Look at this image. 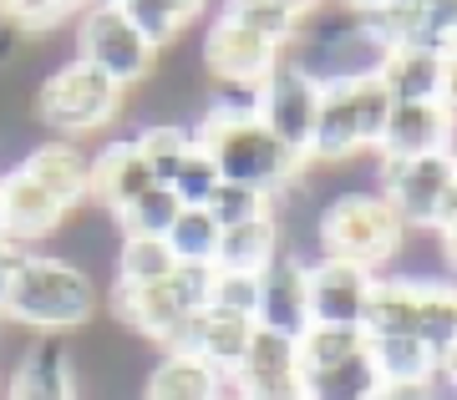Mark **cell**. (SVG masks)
Returning <instances> with one entry per match:
<instances>
[{"label": "cell", "instance_id": "1", "mask_svg": "<svg viewBox=\"0 0 457 400\" xmlns=\"http://www.w3.org/2000/svg\"><path fill=\"white\" fill-rule=\"evenodd\" d=\"M194 143L219 162L224 183H239V188H260L275 198L279 188H295L300 173L311 162L290 152L275 132L264 127L260 117H228V112H204L194 122Z\"/></svg>", "mask_w": 457, "mask_h": 400}, {"label": "cell", "instance_id": "2", "mask_svg": "<svg viewBox=\"0 0 457 400\" xmlns=\"http://www.w3.org/2000/svg\"><path fill=\"white\" fill-rule=\"evenodd\" d=\"M0 320L36 330V335H66V330H82L97 320V289L92 273L71 258L56 254H31L21 269L11 299L0 309Z\"/></svg>", "mask_w": 457, "mask_h": 400}, {"label": "cell", "instance_id": "3", "mask_svg": "<svg viewBox=\"0 0 457 400\" xmlns=\"http://www.w3.org/2000/svg\"><path fill=\"white\" fill-rule=\"evenodd\" d=\"M407 249V224L381 192H336L326 208L315 213V254L345 258L356 269L381 273L396 254Z\"/></svg>", "mask_w": 457, "mask_h": 400}, {"label": "cell", "instance_id": "4", "mask_svg": "<svg viewBox=\"0 0 457 400\" xmlns=\"http://www.w3.org/2000/svg\"><path fill=\"white\" fill-rule=\"evenodd\" d=\"M128 107V92L117 86L112 77H102L97 66L87 61H62L31 96V112L41 127H51L56 137H87V132H102L112 117H122Z\"/></svg>", "mask_w": 457, "mask_h": 400}, {"label": "cell", "instance_id": "5", "mask_svg": "<svg viewBox=\"0 0 457 400\" xmlns=\"http://www.w3.org/2000/svg\"><path fill=\"white\" fill-rule=\"evenodd\" d=\"M77 61L97 66L102 77H112L122 92H132V86H143L158 71V51L137 36V26L117 5L92 0L82 11V20H77Z\"/></svg>", "mask_w": 457, "mask_h": 400}, {"label": "cell", "instance_id": "6", "mask_svg": "<svg viewBox=\"0 0 457 400\" xmlns=\"http://www.w3.org/2000/svg\"><path fill=\"white\" fill-rule=\"evenodd\" d=\"M457 177V158L437 152V158H376V192L396 208V218L407 224V233H437L442 198Z\"/></svg>", "mask_w": 457, "mask_h": 400}, {"label": "cell", "instance_id": "7", "mask_svg": "<svg viewBox=\"0 0 457 400\" xmlns=\"http://www.w3.org/2000/svg\"><path fill=\"white\" fill-rule=\"evenodd\" d=\"M320 96H326V86L305 66L295 61V56H279V66L260 86V122L290 152L305 158L311 152V137H315V117H320Z\"/></svg>", "mask_w": 457, "mask_h": 400}, {"label": "cell", "instance_id": "8", "mask_svg": "<svg viewBox=\"0 0 457 400\" xmlns=\"http://www.w3.org/2000/svg\"><path fill=\"white\" fill-rule=\"evenodd\" d=\"M279 56L285 51L275 41H264V36L245 31L224 16L204 31V46H198V66L213 86H264V77L279 66Z\"/></svg>", "mask_w": 457, "mask_h": 400}, {"label": "cell", "instance_id": "9", "mask_svg": "<svg viewBox=\"0 0 457 400\" xmlns=\"http://www.w3.org/2000/svg\"><path fill=\"white\" fill-rule=\"evenodd\" d=\"M305 284H311V324H330V330H361L366 314V294H371L376 273L356 269L345 258L315 254L305 264Z\"/></svg>", "mask_w": 457, "mask_h": 400}, {"label": "cell", "instance_id": "10", "mask_svg": "<svg viewBox=\"0 0 457 400\" xmlns=\"http://www.w3.org/2000/svg\"><path fill=\"white\" fill-rule=\"evenodd\" d=\"M62 224H66V208L21 167V162L0 177V233L11 243H21V249L36 254V243L51 239Z\"/></svg>", "mask_w": 457, "mask_h": 400}, {"label": "cell", "instance_id": "11", "mask_svg": "<svg viewBox=\"0 0 457 400\" xmlns=\"http://www.w3.org/2000/svg\"><path fill=\"white\" fill-rule=\"evenodd\" d=\"M5 400H82V375H77V355L56 335H41L26 345V355L11 370Z\"/></svg>", "mask_w": 457, "mask_h": 400}, {"label": "cell", "instance_id": "12", "mask_svg": "<svg viewBox=\"0 0 457 400\" xmlns=\"http://www.w3.org/2000/svg\"><path fill=\"white\" fill-rule=\"evenodd\" d=\"M228 380H234V390H239L245 400H305V390H300V355H295V339L270 335V330L254 335L245 365L234 370Z\"/></svg>", "mask_w": 457, "mask_h": 400}, {"label": "cell", "instance_id": "13", "mask_svg": "<svg viewBox=\"0 0 457 400\" xmlns=\"http://www.w3.org/2000/svg\"><path fill=\"white\" fill-rule=\"evenodd\" d=\"M112 309L117 320L128 324L132 335L163 345V355H179L183 350V335H188V309L173 299L168 284H147V289H112Z\"/></svg>", "mask_w": 457, "mask_h": 400}, {"label": "cell", "instance_id": "14", "mask_svg": "<svg viewBox=\"0 0 457 400\" xmlns=\"http://www.w3.org/2000/svg\"><path fill=\"white\" fill-rule=\"evenodd\" d=\"M254 335H260V320L209 305V309H198L194 320H188V335H183L179 355H198V360H209L219 375H234V370L245 365Z\"/></svg>", "mask_w": 457, "mask_h": 400}, {"label": "cell", "instance_id": "15", "mask_svg": "<svg viewBox=\"0 0 457 400\" xmlns=\"http://www.w3.org/2000/svg\"><path fill=\"white\" fill-rule=\"evenodd\" d=\"M437 152H457V127L447 122V112L437 102H396L376 158H437Z\"/></svg>", "mask_w": 457, "mask_h": 400}, {"label": "cell", "instance_id": "16", "mask_svg": "<svg viewBox=\"0 0 457 400\" xmlns=\"http://www.w3.org/2000/svg\"><path fill=\"white\" fill-rule=\"evenodd\" d=\"M260 330L285 339H300L311 330V284H305V258L279 254V264L260 284Z\"/></svg>", "mask_w": 457, "mask_h": 400}, {"label": "cell", "instance_id": "17", "mask_svg": "<svg viewBox=\"0 0 457 400\" xmlns=\"http://www.w3.org/2000/svg\"><path fill=\"white\" fill-rule=\"evenodd\" d=\"M21 167H26L66 213H77L82 203H92V158H87L77 143H66V137H51V143L26 147Z\"/></svg>", "mask_w": 457, "mask_h": 400}, {"label": "cell", "instance_id": "18", "mask_svg": "<svg viewBox=\"0 0 457 400\" xmlns=\"http://www.w3.org/2000/svg\"><path fill=\"white\" fill-rule=\"evenodd\" d=\"M366 147H361V127H356V96H351V81H336L320 96V117H315V137L305 162L315 167H341V162H356Z\"/></svg>", "mask_w": 457, "mask_h": 400}, {"label": "cell", "instance_id": "19", "mask_svg": "<svg viewBox=\"0 0 457 400\" xmlns=\"http://www.w3.org/2000/svg\"><path fill=\"white\" fill-rule=\"evenodd\" d=\"M147 188H158V183H153V167L143 162V152H137V143H132V137L107 143L97 158H92V198H97V203H107V213H112V218L122 208H132Z\"/></svg>", "mask_w": 457, "mask_h": 400}, {"label": "cell", "instance_id": "20", "mask_svg": "<svg viewBox=\"0 0 457 400\" xmlns=\"http://www.w3.org/2000/svg\"><path fill=\"white\" fill-rule=\"evenodd\" d=\"M442 61H447L442 46H417V41H411V46H386L376 77L392 92V102H437Z\"/></svg>", "mask_w": 457, "mask_h": 400}, {"label": "cell", "instance_id": "21", "mask_svg": "<svg viewBox=\"0 0 457 400\" xmlns=\"http://www.w3.org/2000/svg\"><path fill=\"white\" fill-rule=\"evenodd\" d=\"M422 284L427 273H402V279L376 273L371 294H366V314H361V335H417Z\"/></svg>", "mask_w": 457, "mask_h": 400}, {"label": "cell", "instance_id": "22", "mask_svg": "<svg viewBox=\"0 0 457 400\" xmlns=\"http://www.w3.org/2000/svg\"><path fill=\"white\" fill-rule=\"evenodd\" d=\"M279 213L270 218H254V224H239V228H224L219 233V254H213V269L219 273H264L279 264Z\"/></svg>", "mask_w": 457, "mask_h": 400}, {"label": "cell", "instance_id": "23", "mask_svg": "<svg viewBox=\"0 0 457 400\" xmlns=\"http://www.w3.org/2000/svg\"><path fill=\"white\" fill-rule=\"evenodd\" d=\"M366 360L376 385H432L442 375V365L417 335H366Z\"/></svg>", "mask_w": 457, "mask_h": 400}, {"label": "cell", "instance_id": "24", "mask_svg": "<svg viewBox=\"0 0 457 400\" xmlns=\"http://www.w3.org/2000/svg\"><path fill=\"white\" fill-rule=\"evenodd\" d=\"M219 390L224 375L198 355H163L143 380V400H219Z\"/></svg>", "mask_w": 457, "mask_h": 400}, {"label": "cell", "instance_id": "25", "mask_svg": "<svg viewBox=\"0 0 457 400\" xmlns=\"http://www.w3.org/2000/svg\"><path fill=\"white\" fill-rule=\"evenodd\" d=\"M417 339H422L442 370L457 360V284L427 279L422 284V309H417Z\"/></svg>", "mask_w": 457, "mask_h": 400}, {"label": "cell", "instance_id": "26", "mask_svg": "<svg viewBox=\"0 0 457 400\" xmlns=\"http://www.w3.org/2000/svg\"><path fill=\"white\" fill-rule=\"evenodd\" d=\"M179 269V258L168 249V239H117V258L112 289H147V284H168Z\"/></svg>", "mask_w": 457, "mask_h": 400}, {"label": "cell", "instance_id": "27", "mask_svg": "<svg viewBox=\"0 0 457 400\" xmlns=\"http://www.w3.org/2000/svg\"><path fill=\"white\" fill-rule=\"evenodd\" d=\"M295 355H300V375H326V370H341L351 360L366 355V335L361 330H330V324H311L305 335L295 339Z\"/></svg>", "mask_w": 457, "mask_h": 400}, {"label": "cell", "instance_id": "28", "mask_svg": "<svg viewBox=\"0 0 457 400\" xmlns=\"http://www.w3.org/2000/svg\"><path fill=\"white\" fill-rule=\"evenodd\" d=\"M137 152H143V162L153 167V183H173L179 177V167H183V158L194 152V122H147L137 137Z\"/></svg>", "mask_w": 457, "mask_h": 400}, {"label": "cell", "instance_id": "29", "mask_svg": "<svg viewBox=\"0 0 457 400\" xmlns=\"http://www.w3.org/2000/svg\"><path fill=\"white\" fill-rule=\"evenodd\" d=\"M183 203L173 198V188H147L132 208L117 213V228H122V239H168V228L179 224Z\"/></svg>", "mask_w": 457, "mask_h": 400}, {"label": "cell", "instance_id": "30", "mask_svg": "<svg viewBox=\"0 0 457 400\" xmlns=\"http://www.w3.org/2000/svg\"><path fill=\"white\" fill-rule=\"evenodd\" d=\"M219 16L234 20V26H245V31H254V36H264V41H275L279 51H290L300 41V20L290 11H279L275 0H224Z\"/></svg>", "mask_w": 457, "mask_h": 400}, {"label": "cell", "instance_id": "31", "mask_svg": "<svg viewBox=\"0 0 457 400\" xmlns=\"http://www.w3.org/2000/svg\"><path fill=\"white\" fill-rule=\"evenodd\" d=\"M92 0H0V20L16 36H46L62 20L82 16Z\"/></svg>", "mask_w": 457, "mask_h": 400}, {"label": "cell", "instance_id": "32", "mask_svg": "<svg viewBox=\"0 0 457 400\" xmlns=\"http://www.w3.org/2000/svg\"><path fill=\"white\" fill-rule=\"evenodd\" d=\"M219 233H224V228L213 224L209 208H183L179 224L168 228V249H173L179 264H213V254H219Z\"/></svg>", "mask_w": 457, "mask_h": 400}, {"label": "cell", "instance_id": "33", "mask_svg": "<svg viewBox=\"0 0 457 400\" xmlns=\"http://www.w3.org/2000/svg\"><path fill=\"white\" fill-rule=\"evenodd\" d=\"M300 390L305 400H371L376 396V375H371V360L361 355L341 370H326V375H300Z\"/></svg>", "mask_w": 457, "mask_h": 400}, {"label": "cell", "instance_id": "34", "mask_svg": "<svg viewBox=\"0 0 457 400\" xmlns=\"http://www.w3.org/2000/svg\"><path fill=\"white\" fill-rule=\"evenodd\" d=\"M351 96H356V127H361V147L376 158V147H381V132L392 122V92L381 86V77H361L351 81Z\"/></svg>", "mask_w": 457, "mask_h": 400}, {"label": "cell", "instance_id": "35", "mask_svg": "<svg viewBox=\"0 0 457 400\" xmlns=\"http://www.w3.org/2000/svg\"><path fill=\"white\" fill-rule=\"evenodd\" d=\"M219 183H224V173H219V162L204 152V147H194L188 158H183L179 177L168 183L173 188V198H179L183 208H209L213 203V192H219Z\"/></svg>", "mask_w": 457, "mask_h": 400}, {"label": "cell", "instance_id": "36", "mask_svg": "<svg viewBox=\"0 0 457 400\" xmlns=\"http://www.w3.org/2000/svg\"><path fill=\"white\" fill-rule=\"evenodd\" d=\"M213 224L219 228H239V224H254V218H270L275 213V198L260 188H239V183H219V192H213Z\"/></svg>", "mask_w": 457, "mask_h": 400}, {"label": "cell", "instance_id": "37", "mask_svg": "<svg viewBox=\"0 0 457 400\" xmlns=\"http://www.w3.org/2000/svg\"><path fill=\"white\" fill-rule=\"evenodd\" d=\"M117 11H122V16L132 20V26H137V36H143V41H147L153 51L173 46V41H179V36L188 31V26H183V20L173 16V11H168L163 0H122Z\"/></svg>", "mask_w": 457, "mask_h": 400}, {"label": "cell", "instance_id": "38", "mask_svg": "<svg viewBox=\"0 0 457 400\" xmlns=\"http://www.w3.org/2000/svg\"><path fill=\"white\" fill-rule=\"evenodd\" d=\"M213 279H219L213 264H179L173 279H168V289H173V299H179L188 314H198V309L213 305Z\"/></svg>", "mask_w": 457, "mask_h": 400}, {"label": "cell", "instance_id": "39", "mask_svg": "<svg viewBox=\"0 0 457 400\" xmlns=\"http://www.w3.org/2000/svg\"><path fill=\"white\" fill-rule=\"evenodd\" d=\"M260 284L264 279H254V273H219V279H213V305L254 320V314H260Z\"/></svg>", "mask_w": 457, "mask_h": 400}, {"label": "cell", "instance_id": "40", "mask_svg": "<svg viewBox=\"0 0 457 400\" xmlns=\"http://www.w3.org/2000/svg\"><path fill=\"white\" fill-rule=\"evenodd\" d=\"M26 258H31V249H21V243H11L5 233H0V309H5V299H11V289H16Z\"/></svg>", "mask_w": 457, "mask_h": 400}, {"label": "cell", "instance_id": "41", "mask_svg": "<svg viewBox=\"0 0 457 400\" xmlns=\"http://www.w3.org/2000/svg\"><path fill=\"white\" fill-rule=\"evenodd\" d=\"M437 107L447 112V122L457 127V51H447V61H442V92H437Z\"/></svg>", "mask_w": 457, "mask_h": 400}, {"label": "cell", "instance_id": "42", "mask_svg": "<svg viewBox=\"0 0 457 400\" xmlns=\"http://www.w3.org/2000/svg\"><path fill=\"white\" fill-rule=\"evenodd\" d=\"M432 239H437V258L447 264V273H457V228H437Z\"/></svg>", "mask_w": 457, "mask_h": 400}, {"label": "cell", "instance_id": "43", "mask_svg": "<svg viewBox=\"0 0 457 400\" xmlns=\"http://www.w3.org/2000/svg\"><path fill=\"white\" fill-rule=\"evenodd\" d=\"M371 400H427V385H376Z\"/></svg>", "mask_w": 457, "mask_h": 400}, {"label": "cell", "instance_id": "44", "mask_svg": "<svg viewBox=\"0 0 457 400\" xmlns=\"http://www.w3.org/2000/svg\"><path fill=\"white\" fill-rule=\"evenodd\" d=\"M168 11H173V16L183 20V26H194L198 16H204V5H209V0H163Z\"/></svg>", "mask_w": 457, "mask_h": 400}, {"label": "cell", "instance_id": "45", "mask_svg": "<svg viewBox=\"0 0 457 400\" xmlns=\"http://www.w3.org/2000/svg\"><path fill=\"white\" fill-rule=\"evenodd\" d=\"M279 11H290L295 20H300V26H305V20L315 16V11H320V5H326V0H275Z\"/></svg>", "mask_w": 457, "mask_h": 400}, {"label": "cell", "instance_id": "46", "mask_svg": "<svg viewBox=\"0 0 457 400\" xmlns=\"http://www.w3.org/2000/svg\"><path fill=\"white\" fill-rule=\"evenodd\" d=\"M437 228H457V177H453V188H447V198H442V218Z\"/></svg>", "mask_w": 457, "mask_h": 400}, {"label": "cell", "instance_id": "47", "mask_svg": "<svg viewBox=\"0 0 457 400\" xmlns=\"http://www.w3.org/2000/svg\"><path fill=\"white\" fill-rule=\"evenodd\" d=\"M345 11H351V16H366V11H376V5H386V0H341Z\"/></svg>", "mask_w": 457, "mask_h": 400}, {"label": "cell", "instance_id": "48", "mask_svg": "<svg viewBox=\"0 0 457 400\" xmlns=\"http://www.w3.org/2000/svg\"><path fill=\"white\" fill-rule=\"evenodd\" d=\"M386 5H396V11H422L427 0H386Z\"/></svg>", "mask_w": 457, "mask_h": 400}, {"label": "cell", "instance_id": "49", "mask_svg": "<svg viewBox=\"0 0 457 400\" xmlns=\"http://www.w3.org/2000/svg\"><path fill=\"white\" fill-rule=\"evenodd\" d=\"M447 51H457V26H453V36H447Z\"/></svg>", "mask_w": 457, "mask_h": 400}, {"label": "cell", "instance_id": "50", "mask_svg": "<svg viewBox=\"0 0 457 400\" xmlns=\"http://www.w3.org/2000/svg\"><path fill=\"white\" fill-rule=\"evenodd\" d=\"M97 5H122V0H97Z\"/></svg>", "mask_w": 457, "mask_h": 400}, {"label": "cell", "instance_id": "51", "mask_svg": "<svg viewBox=\"0 0 457 400\" xmlns=\"http://www.w3.org/2000/svg\"><path fill=\"white\" fill-rule=\"evenodd\" d=\"M453 365H457V360H453Z\"/></svg>", "mask_w": 457, "mask_h": 400}, {"label": "cell", "instance_id": "52", "mask_svg": "<svg viewBox=\"0 0 457 400\" xmlns=\"http://www.w3.org/2000/svg\"><path fill=\"white\" fill-rule=\"evenodd\" d=\"M453 158H457V152H453Z\"/></svg>", "mask_w": 457, "mask_h": 400}]
</instances>
